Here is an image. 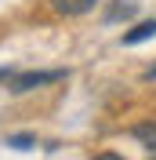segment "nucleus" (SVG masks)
I'll return each instance as SVG.
<instances>
[{"mask_svg": "<svg viewBox=\"0 0 156 160\" xmlns=\"http://www.w3.org/2000/svg\"><path fill=\"white\" fill-rule=\"evenodd\" d=\"M11 73H15V69H0V80H4V84H7V77H11Z\"/></svg>", "mask_w": 156, "mask_h": 160, "instance_id": "1a4fd4ad", "label": "nucleus"}, {"mask_svg": "<svg viewBox=\"0 0 156 160\" xmlns=\"http://www.w3.org/2000/svg\"><path fill=\"white\" fill-rule=\"evenodd\" d=\"M145 80H156V62H153V66L145 69Z\"/></svg>", "mask_w": 156, "mask_h": 160, "instance_id": "6e6552de", "label": "nucleus"}, {"mask_svg": "<svg viewBox=\"0 0 156 160\" xmlns=\"http://www.w3.org/2000/svg\"><path fill=\"white\" fill-rule=\"evenodd\" d=\"M156 37V18L153 22H142V26H134L131 33H124V44H142V40Z\"/></svg>", "mask_w": 156, "mask_h": 160, "instance_id": "39448f33", "label": "nucleus"}, {"mask_svg": "<svg viewBox=\"0 0 156 160\" xmlns=\"http://www.w3.org/2000/svg\"><path fill=\"white\" fill-rule=\"evenodd\" d=\"M95 160H124V157H120V153H98Z\"/></svg>", "mask_w": 156, "mask_h": 160, "instance_id": "0eeeda50", "label": "nucleus"}, {"mask_svg": "<svg viewBox=\"0 0 156 160\" xmlns=\"http://www.w3.org/2000/svg\"><path fill=\"white\" fill-rule=\"evenodd\" d=\"M131 135H134V138L142 142L145 149H156V124H153V120H145V124H134V128H131Z\"/></svg>", "mask_w": 156, "mask_h": 160, "instance_id": "20e7f679", "label": "nucleus"}, {"mask_svg": "<svg viewBox=\"0 0 156 160\" xmlns=\"http://www.w3.org/2000/svg\"><path fill=\"white\" fill-rule=\"evenodd\" d=\"M98 0H51V8L58 11V15H66V18H73V15H87V11H95Z\"/></svg>", "mask_w": 156, "mask_h": 160, "instance_id": "f03ea898", "label": "nucleus"}, {"mask_svg": "<svg viewBox=\"0 0 156 160\" xmlns=\"http://www.w3.org/2000/svg\"><path fill=\"white\" fill-rule=\"evenodd\" d=\"M134 11H138V4L134 0H116V4H109L105 8V22H120V18H134Z\"/></svg>", "mask_w": 156, "mask_h": 160, "instance_id": "7ed1b4c3", "label": "nucleus"}, {"mask_svg": "<svg viewBox=\"0 0 156 160\" xmlns=\"http://www.w3.org/2000/svg\"><path fill=\"white\" fill-rule=\"evenodd\" d=\"M7 146H15V149H33V146H37V138H33V135H11Z\"/></svg>", "mask_w": 156, "mask_h": 160, "instance_id": "423d86ee", "label": "nucleus"}, {"mask_svg": "<svg viewBox=\"0 0 156 160\" xmlns=\"http://www.w3.org/2000/svg\"><path fill=\"white\" fill-rule=\"evenodd\" d=\"M66 69H44V73H11L7 77V91L22 95V91H33V88H44V84H55V80H66Z\"/></svg>", "mask_w": 156, "mask_h": 160, "instance_id": "f257e3e1", "label": "nucleus"}]
</instances>
